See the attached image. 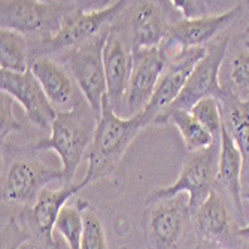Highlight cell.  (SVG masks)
I'll use <instances>...</instances> for the list:
<instances>
[{
    "mask_svg": "<svg viewBox=\"0 0 249 249\" xmlns=\"http://www.w3.org/2000/svg\"><path fill=\"white\" fill-rule=\"evenodd\" d=\"M145 125L143 114L133 118L120 117L106 96L102 103L91 146L87 152L88 169L84 178L87 182L93 184L114 172L130 143Z\"/></svg>",
    "mask_w": 249,
    "mask_h": 249,
    "instance_id": "obj_1",
    "label": "cell"
},
{
    "mask_svg": "<svg viewBox=\"0 0 249 249\" xmlns=\"http://www.w3.org/2000/svg\"><path fill=\"white\" fill-rule=\"evenodd\" d=\"M12 106H14V99L9 94L2 93V100H0V121H2V127H0V139H2V146L12 131H17L21 128V124L14 117Z\"/></svg>",
    "mask_w": 249,
    "mask_h": 249,
    "instance_id": "obj_27",
    "label": "cell"
},
{
    "mask_svg": "<svg viewBox=\"0 0 249 249\" xmlns=\"http://www.w3.org/2000/svg\"><path fill=\"white\" fill-rule=\"evenodd\" d=\"M219 102L224 125L233 138L243 160L242 182H249V102L240 100L230 89H224Z\"/></svg>",
    "mask_w": 249,
    "mask_h": 249,
    "instance_id": "obj_17",
    "label": "cell"
},
{
    "mask_svg": "<svg viewBox=\"0 0 249 249\" xmlns=\"http://www.w3.org/2000/svg\"><path fill=\"white\" fill-rule=\"evenodd\" d=\"M167 26L161 6L155 2H139L131 21L133 48H155L164 42Z\"/></svg>",
    "mask_w": 249,
    "mask_h": 249,
    "instance_id": "obj_19",
    "label": "cell"
},
{
    "mask_svg": "<svg viewBox=\"0 0 249 249\" xmlns=\"http://www.w3.org/2000/svg\"><path fill=\"white\" fill-rule=\"evenodd\" d=\"M227 47L229 37H222L221 40L208 45L206 55L197 63L179 97L164 112L191 110L197 102L206 97H215L218 100L221 99L224 88L219 84V71L225 54H227Z\"/></svg>",
    "mask_w": 249,
    "mask_h": 249,
    "instance_id": "obj_8",
    "label": "cell"
},
{
    "mask_svg": "<svg viewBox=\"0 0 249 249\" xmlns=\"http://www.w3.org/2000/svg\"><path fill=\"white\" fill-rule=\"evenodd\" d=\"M248 45H249V39H248Z\"/></svg>",
    "mask_w": 249,
    "mask_h": 249,
    "instance_id": "obj_34",
    "label": "cell"
},
{
    "mask_svg": "<svg viewBox=\"0 0 249 249\" xmlns=\"http://www.w3.org/2000/svg\"><path fill=\"white\" fill-rule=\"evenodd\" d=\"M27 245H29V243H27ZM27 245H24V246H22L21 249H27Z\"/></svg>",
    "mask_w": 249,
    "mask_h": 249,
    "instance_id": "obj_32",
    "label": "cell"
},
{
    "mask_svg": "<svg viewBox=\"0 0 249 249\" xmlns=\"http://www.w3.org/2000/svg\"><path fill=\"white\" fill-rule=\"evenodd\" d=\"M60 2H36V0H2L0 2V26L21 35H33L45 30H58L63 18L71 11H64Z\"/></svg>",
    "mask_w": 249,
    "mask_h": 249,
    "instance_id": "obj_9",
    "label": "cell"
},
{
    "mask_svg": "<svg viewBox=\"0 0 249 249\" xmlns=\"http://www.w3.org/2000/svg\"><path fill=\"white\" fill-rule=\"evenodd\" d=\"M198 234L211 242H222L233 231V221L224 197L213 188L194 215Z\"/></svg>",
    "mask_w": 249,
    "mask_h": 249,
    "instance_id": "obj_20",
    "label": "cell"
},
{
    "mask_svg": "<svg viewBox=\"0 0 249 249\" xmlns=\"http://www.w3.org/2000/svg\"><path fill=\"white\" fill-rule=\"evenodd\" d=\"M82 218H84V229H82L81 249H107L105 229L97 213L87 209Z\"/></svg>",
    "mask_w": 249,
    "mask_h": 249,
    "instance_id": "obj_25",
    "label": "cell"
},
{
    "mask_svg": "<svg viewBox=\"0 0 249 249\" xmlns=\"http://www.w3.org/2000/svg\"><path fill=\"white\" fill-rule=\"evenodd\" d=\"M154 123L155 124L172 123L173 125H176L180 133V138H182L185 143L187 151H190L191 154L208 149L215 142L212 134L193 117L190 110L164 112V114L158 115Z\"/></svg>",
    "mask_w": 249,
    "mask_h": 249,
    "instance_id": "obj_21",
    "label": "cell"
},
{
    "mask_svg": "<svg viewBox=\"0 0 249 249\" xmlns=\"http://www.w3.org/2000/svg\"><path fill=\"white\" fill-rule=\"evenodd\" d=\"M193 117L205 127L215 141H221V133H222V107L221 102L215 97H206L197 102L191 107Z\"/></svg>",
    "mask_w": 249,
    "mask_h": 249,
    "instance_id": "obj_24",
    "label": "cell"
},
{
    "mask_svg": "<svg viewBox=\"0 0 249 249\" xmlns=\"http://www.w3.org/2000/svg\"><path fill=\"white\" fill-rule=\"evenodd\" d=\"M230 91L243 102H249V53H239L233 57L230 66Z\"/></svg>",
    "mask_w": 249,
    "mask_h": 249,
    "instance_id": "obj_26",
    "label": "cell"
},
{
    "mask_svg": "<svg viewBox=\"0 0 249 249\" xmlns=\"http://www.w3.org/2000/svg\"><path fill=\"white\" fill-rule=\"evenodd\" d=\"M242 11V5H236L231 9L216 15H208L194 19H180L170 26L167 36L160 47L166 51L167 57H172L184 50L206 47L221 30H224Z\"/></svg>",
    "mask_w": 249,
    "mask_h": 249,
    "instance_id": "obj_13",
    "label": "cell"
},
{
    "mask_svg": "<svg viewBox=\"0 0 249 249\" xmlns=\"http://www.w3.org/2000/svg\"><path fill=\"white\" fill-rule=\"evenodd\" d=\"M133 66V47L124 32L110 27L103 47V67L107 85V99L117 114L121 112Z\"/></svg>",
    "mask_w": 249,
    "mask_h": 249,
    "instance_id": "obj_15",
    "label": "cell"
},
{
    "mask_svg": "<svg viewBox=\"0 0 249 249\" xmlns=\"http://www.w3.org/2000/svg\"><path fill=\"white\" fill-rule=\"evenodd\" d=\"M63 170L51 169L37 160L19 158L15 160L2 184V200L8 203L33 205L42 190L53 180H63Z\"/></svg>",
    "mask_w": 249,
    "mask_h": 249,
    "instance_id": "obj_12",
    "label": "cell"
},
{
    "mask_svg": "<svg viewBox=\"0 0 249 249\" xmlns=\"http://www.w3.org/2000/svg\"><path fill=\"white\" fill-rule=\"evenodd\" d=\"M0 71L26 73L30 71L29 47L24 35L0 30Z\"/></svg>",
    "mask_w": 249,
    "mask_h": 249,
    "instance_id": "obj_22",
    "label": "cell"
},
{
    "mask_svg": "<svg viewBox=\"0 0 249 249\" xmlns=\"http://www.w3.org/2000/svg\"><path fill=\"white\" fill-rule=\"evenodd\" d=\"M191 213L182 194L154 201L145 212V233L152 249H175L184 240Z\"/></svg>",
    "mask_w": 249,
    "mask_h": 249,
    "instance_id": "obj_7",
    "label": "cell"
},
{
    "mask_svg": "<svg viewBox=\"0 0 249 249\" xmlns=\"http://www.w3.org/2000/svg\"><path fill=\"white\" fill-rule=\"evenodd\" d=\"M242 197H245V198H248V200H249V191L242 193ZM237 234H239L240 237H243V239L249 240V224L246 225V227H243V229H239V230H237Z\"/></svg>",
    "mask_w": 249,
    "mask_h": 249,
    "instance_id": "obj_29",
    "label": "cell"
},
{
    "mask_svg": "<svg viewBox=\"0 0 249 249\" xmlns=\"http://www.w3.org/2000/svg\"><path fill=\"white\" fill-rule=\"evenodd\" d=\"M167 61L169 57L161 47L133 48L131 75L121 107L127 112V118L139 115L146 109Z\"/></svg>",
    "mask_w": 249,
    "mask_h": 249,
    "instance_id": "obj_6",
    "label": "cell"
},
{
    "mask_svg": "<svg viewBox=\"0 0 249 249\" xmlns=\"http://www.w3.org/2000/svg\"><path fill=\"white\" fill-rule=\"evenodd\" d=\"M89 185L85 179L72 185H64L63 188L53 190L45 188L36 198L33 205L24 211L22 219L27 222L30 236L39 242L40 249H57L58 245L54 240L53 231L55 230V222L60 216L61 209L67 205V200L73 197L78 191Z\"/></svg>",
    "mask_w": 249,
    "mask_h": 249,
    "instance_id": "obj_11",
    "label": "cell"
},
{
    "mask_svg": "<svg viewBox=\"0 0 249 249\" xmlns=\"http://www.w3.org/2000/svg\"><path fill=\"white\" fill-rule=\"evenodd\" d=\"M110 29V27H109ZM109 29L102 32L76 48L67 51L64 61L82 93L85 102L94 110L97 118L102 112V103L107 93L105 67H103V47Z\"/></svg>",
    "mask_w": 249,
    "mask_h": 249,
    "instance_id": "obj_5",
    "label": "cell"
},
{
    "mask_svg": "<svg viewBox=\"0 0 249 249\" xmlns=\"http://www.w3.org/2000/svg\"><path fill=\"white\" fill-rule=\"evenodd\" d=\"M120 249H127V248H125V246H123V248H120Z\"/></svg>",
    "mask_w": 249,
    "mask_h": 249,
    "instance_id": "obj_33",
    "label": "cell"
},
{
    "mask_svg": "<svg viewBox=\"0 0 249 249\" xmlns=\"http://www.w3.org/2000/svg\"><path fill=\"white\" fill-rule=\"evenodd\" d=\"M242 169L243 160L240 151L237 149L230 133L222 125L221 133V149H219V161H218V176L216 182L229 194L233 208L237 216L243 218L242 209Z\"/></svg>",
    "mask_w": 249,
    "mask_h": 249,
    "instance_id": "obj_18",
    "label": "cell"
},
{
    "mask_svg": "<svg viewBox=\"0 0 249 249\" xmlns=\"http://www.w3.org/2000/svg\"><path fill=\"white\" fill-rule=\"evenodd\" d=\"M27 249H37V248H36V246H33V245H30V243H29V245H27Z\"/></svg>",
    "mask_w": 249,
    "mask_h": 249,
    "instance_id": "obj_30",
    "label": "cell"
},
{
    "mask_svg": "<svg viewBox=\"0 0 249 249\" xmlns=\"http://www.w3.org/2000/svg\"><path fill=\"white\" fill-rule=\"evenodd\" d=\"M206 51L208 47H198L184 50L169 57V61L155 87V91L146 109L142 112L146 124L154 123L155 118L167 110L170 105L179 97L191 72L194 71L197 63L206 55Z\"/></svg>",
    "mask_w": 249,
    "mask_h": 249,
    "instance_id": "obj_10",
    "label": "cell"
},
{
    "mask_svg": "<svg viewBox=\"0 0 249 249\" xmlns=\"http://www.w3.org/2000/svg\"><path fill=\"white\" fill-rule=\"evenodd\" d=\"M0 89L24 107L29 120L35 125L40 128L53 127L57 109L45 96L40 84L30 71L26 73L0 71Z\"/></svg>",
    "mask_w": 249,
    "mask_h": 249,
    "instance_id": "obj_14",
    "label": "cell"
},
{
    "mask_svg": "<svg viewBox=\"0 0 249 249\" xmlns=\"http://www.w3.org/2000/svg\"><path fill=\"white\" fill-rule=\"evenodd\" d=\"M219 149L221 141H215L208 149L191 154L187 158L179 178L172 185L155 190L148 197V203L172 198L187 193L188 209L191 216H194L198 208L208 198L209 193L213 190V184L216 182Z\"/></svg>",
    "mask_w": 249,
    "mask_h": 249,
    "instance_id": "obj_3",
    "label": "cell"
},
{
    "mask_svg": "<svg viewBox=\"0 0 249 249\" xmlns=\"http://www.w3.org/2000/svg\"><path fill=\"white\" fill-rule=\"evenodd\" d=\"M128 3L130 2H125V0H117V2L107 5L100 11L89 12L84 11L82 8L72 9L63 18L57 32L42 39L40 55L57 53L60 50H72L91 40L93 37L109 29V24H112V21L128 6Z\"/></svg>",
    "mask_w": 249,
    "mask_h": 249,
    "instance_id": "obj_4",
    "label": "cell"
},
{
    "mask_svg": "<svg viewBox=\"0 0 249 249\" xmlns=\"http://www.w3.org/2000/svg\"><path fill=\"white\" fill-rule=\"evenodd\" d=\"M29 239L30 233L19 227V224L11 218L2 229V248L0 249H21L24 245H27Z\"/></svg>",
    "mask_w": 249,
    "mask_h": 249,
    "instance_id": "obj_28",
    "label": "cell"
},
{
    "mask_svg": "<svg viewBox=\"0 0 249 249\" xmlns=\"http://www.w3.org/2000/svg\"><path fill=\"white\" fill-rule=\"evenodd\" d=\"M30 72L40 84L45 96L57 110H71L81 103L75 79L55 60L48 55H35L30 60Z\"/></svg>",
    "mask_w": 249,
    "mask_h": 249,
    "instance_id": "obj_16",
    "label": "cell"
},
{
    "mask_svg": "<svg viewBox=\"0 0 249 249\" xmlns=\"http://www.w3.org/2000/svg\"><path fill=\"white\" fill-rule=\"evenodd\" d=\"M243 249H249V240L243 245Z\"/></svg>",
    "mask_w": 249,
    "mask_h": 249,
    "instance_id": "obj_31",
    "label": "cell"
},
{
    "mask_svg": "<svg viewBox=\"0 0 249 249\" xmlns=\"http://www.w3.org/2000/svg\"><path fill=\"white\" fill-rule=\"evenodd\" d=\"M97 121L94 110L82 100L71 110H57L51 136L36 143L35 149L37 151L53 149L58 154L63 164L64 185L75 184L76 170L91 146Z\"/></svg>",
    "mask_w": 249,
    "mask_h": 249,
    "instance_id": "obj_2",
    "label": "cell"
},
{
    "mask_svg": "<svg viewBox=\"0 0 249 249\" xmlns=\"http://www.w3.org/2000/svg\"><path fill=\"white\" fill-rule=\"evenodd\" d=\"M88 209V201L78 198L73 205H66L55 222V230L64 237L71 249H81L84 212Z\"/></svg>",
    "mask_w": 249,
    "mask_h": 249,
    "instance_id": "obj_23",
    "label": "cell"
}]
</instances>
